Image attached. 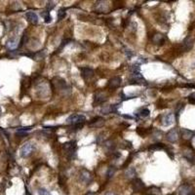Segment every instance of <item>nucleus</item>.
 I'll list each match as a JSON object with an SVG mask.
<instances>
[{
	"mask_svg": "<svg viewBox=\"0 0 195 195\" xmlns=\"http://www.w3.org/2000/svg\"><path fill=\"white\" fill-rule=\"evenodd\" d=\"M103 125H104V119L103 117H99V116L92 119L91 122L89 123V126L93 128H99V127H103Z\"/></svg>",
	"mask_w": 195,
	"mask_h": 195,
	"instance_id": "f8f14e48",
	"label": "nucleus"
},
{
	"mask_svg": "<svg viewBox=\"0 0 195 195\" xmlns=\"http://www.w3.org/2000/svg\"><path fill=\"white\" fill-rule=\"evenodd\" d=\"M125 53H126V55H127V57H129V58H132L133 57V52L131 51V50H126V51H125Z\"/></svg>",
	"mask_w": 195,
	"mask_h": 195,
	"instance_id": "f704fd0d",
	"label": "nucleus"
},
{
	"mask_svg": "<svg viewBox=\"0 0 195 195\" xmlns=\"http://www.w3.org/2000/svg\"><path fill=\"white\" fill-rule=\"evenodd\" d=\"M26 17L27 22H29L32 24H36L38 23V16L34 12H27L26 14Z\"/></svg>",
	"mask_w": 195,
	"mask_h": 195,
	"instance_id": "a211bd4d",
	"label": "nucleus"
},
{
	"mask_svg": "<svg viewBox=\"0 0 195 195\" xmlns=\"http://www.w3.org/2000/svg\"><path fill=\"white\" fill-rule=\"evenodd\" d=\"M81 75H82L83 79L88 80L94 76V70L90 67H83V68H81Z\"/></svg>",
	"mask_w": 195,
	"mask_h": 195,
	"instance_id": "4468645a",
	"label": "nucleus"
},
{
	"mask_svg": "<svg viewBox=\"0 0 195 195\" xmlns=\"http://www.w3.org/2000/svg\"><path fill=\"white\" fill-rule=\"evenodd\" d=\"M80 181L86 184H90V182H92L91 173L88 172L87 170H82V171L80 172Z\"/></svg>",
	"mask_w": 195,
	"mask_h": 195,
	"instance_id": "39448f33",
	"label": "nucleus"
},
{
	"mask_svg": "<svg viewBox=\"0 0 195 195\" xmlns=\"http://www.w3.org/2000/svg\"><path fill=\"white\" fill-rule=\"evenodd\" d=\"M45 57V52L44 51H40L38 53H34V60H41Z\"/></svg>",
	"mask_w": 195,
	"mask_h": 195,
	"instance_id": "c85d7f7f",
	"label": "nucleus"
},
{
	"mask_svg": "<svg viewBox=\"0 0 195 195\" xmlns=\"http://www.w3.org/2000/svg\"><path fill=\"white\" fill-rule=\"evenodd\" d=\"M182 135L183 139H190L193 137L194 133H193L192 131H189V130L183 129L182 131Z\"/></svg>",
	"mask_w": 195,
	"mask_h": 195,
	"instance_id": "5701e85b",
	"label": "nucleus"
},
{
	"mask_svg": "<svg viewBox=\"0 0 195 195\" xmlns=\"http://www.w3.org/2000/svg\"><path fill=\"white\" fill-rule=\"evenodd\" d=\"M18 46H19V41H18V38L16 37L10 38L6 43V47L9 50H15L16 48H18Z\"/></svg>",
	"mask_w": 195,
	"mask_h": 195,
	"instance_id": "6ab92c4d",
	"label": "nucleus"
},
{
	"mask_svg": "<svg viewBox=\"0 0 195 195\" xmlns=\"http://www.w3.org/2000/svg\"><path fill=\"white\" fill-rule=\"evenodd\" d=\"M27 40V35H26V34H23V38H22V40H21V42H20V44H19V47H23V45L26 44Z\"/></svg>",
	"mask_w": 195,
	"mask_h": 195,
	"instance_id": "2f4dec72",
	"label": "nucleus"
},
{
	"mask_svg": "<svg viewBox=\"0 0 195 195\" xmlns=\"http://www.w3.org/2000/svg\"><path fill=\"white\" fill-rule=\"evenodd\" d=\"M164 148H165V146L163 143H154L149 146V150H160V149H164Z\"/></svg>",
	"mask_w": 195,
	"mask_h": 195,
	"instance_id": "393cba45",
	"label": "nucleus"
},
{
	"mask_svg": "<svg viewBox=\"0 0 195 195\" xmlns=\"http://www.w3.org/2000/svg\"><path fill=\"white\" fill-rule=\"evenodd\" d=\"M189 195H195V192H191V193L189 194Z\"/></svg>",
	"mask_w": 195,
	"mask_h": 195,
	"instance_id": "58836bf2",
	"label": "nucleus"
},
{
	"mask_svg": "<svg viewBox=\"0 0 195 195\" xmlns=\"http://www.w3.org/2000/svg\"><path fill=\"white\" fill-rule=\"evenodd\" d=\"M55 6H56V3L53 2V1H49V2L47 3V5H46V8L48 9V11H49V10L54 9Z\"/></svg>",
	"mask_w": 195,
	"mask_h": 195,
	"instance_id": "7c9ffc66",
	"label": "nucleus"
},
{
	"mask_svg": "<svg viewBox=\"0 0 195 195\" xmlns=\"http://www.w3.org/2000/svg\"><path fill=\"white\" fill-rule=\"evenodd\" d=\"M66 16H67L66 9H64V8L60 9V11H59V13H58V19L60 20V21H62V20H63L64 18H66Z\"/></svg>",
	"mask_w": 195,
	"mask_h": 195,
	"instance_id": "cd10ccee",
	"label": "nucleus"
},
{
	"mask_svg": "<svg viewBox=\"0 0 195 195\" xmlns=\"http://www.w3.org/2000/svg\"><path fill=\"white\" fill-rule=\"evenodd\" d=\"M129 83L134 85H146V81L143 77L141 72H132L131 77L129 79Z\"/></svg>",
	"mask_w": 195,
	"mask_h": 195,
	"instance_id": "f257e3e1",
	"label": "nucleus"
},
{
	"mask_svg": "<svg viewBox=\"0 0 195 195\" xmlns=\"http://www.w3.org/2000/svg\"><path fill=\"white\" fill-rule=\"evenodd\" d=\"M41 15H42V17H43V18H44V20H45V23H49L50 22L52 21V18H51V16H50V12L45 11V12H42V13H41Z\"/></svg>",
	"mask_w": 195,
	"mask_h": 195,
	"instance_id": "bb28decb",
	"label": "nucleus"
},
{
	"mask_svg": "<svg viewBox=\"0 0 195 195\" xmlns=\"http://www.w3.org/2000/svg\"><path fill=\"white\" fill-rule=\"evenodd\" d=\"M85 120H86V117L84 115H81V114H73V115H71L67 120V122L68 124L72 125V126H75V125L84 124Z\"/></svg>",
	"mask_w": 195,
	"mask_h": 195,
	"instance_id": "20e7f679",
	"label": "nucleus"
},
{
	"mask_svg": "<svg viewBox=\"0 0 195 195\" xmlns=\"http://www.w3.org/2000/svg\"><path fill=\"white\" fill-rule=\"evenodd\" d=\"M162 125L163 126H171L172 124L175 122V115L173 113H168L166 115H164L162 117Z\"/></svg>",
	"mask_w": 195,
	"mask_h": 195,
	"instance_id": "9b49d317",
	"label": "nucleus"
},
{
	"mask_svg": "<svg viewBox=\"0 0 195 195\" xmlns=\"http://www.w3.org/2000/svg\"><path fill=\"white\" fill-rule=\"evenodd\" d=\"M107 99V95L103 93V92H99L97 93L96 95H95V103L94 104H99V103H104Z\"/></svg>",
	"mask_w": 195,
	"mask_h": 195,
	"instance_id": "f3484780",
	"label": "nucleus"
},
{
	"mask_svg": "<svg viewBox=\"0 0 195 195\" xmlns=\"http://www.w3.org/2000/svg\"><path fill=\"white\" fill-rule=\"evenodd\" d=\"M106 195H117L115 192H113V191H109V192H107Z\"/></svg>",
	"mask_w": 195,
	"mask_h": 195,
	"instance_id": "c9c22d12",
	"label": "nucleus"
},
{
	"mask_svg": "<svg viewBox=\"0 0 195 195\" xmlns=\"http://www.w3.org/2000/svg\"><path fill=\"white\" fill-rule=\"evenodd\" d=\"M63 149L67 152L68 157L70 158H74L76 156L75 154V150H76V142L74 141H70L68 143H66L63 144Z\"/></svg>",
	"mask_w": 195,
	"mask_h": 195,
	"instance_id": "f03ea898",
	"label": "nucleus"
},
{
	"mask_svg": "<svg viewBox=\"0 0 195 195\" xmlns=\"http://www.w3.org/2000/svg\"><path fill=\"white\" fill-rule=\"evenodd\" d=\"M53 84L55 85V87L57 88V90H61V91H63V90L67 89V85L66 83L63 79L62 78H55L53 80Z\"/></svg>",
	"mask_w": 195,
	"mask_h": 195,
	"instance_id": "9d476101",
	"label": "nucleus"
},
{
	"mask_svg": "<svg viewBox=\"0 0 195 195\" xmlns=\"http://www.w3.org/2000/svg\"><path fill=\"white\" fill-rule=\"evenodd\" d=\"M119 107V104H115V106H113V104H109V106H103L101 109V112L103 114H109L113 111H116V109Z\"/></svg>",
	"mask_w": 195,
	"mask_h": 195,
	"instance_id": "dca6fc26",
	"label": "nucleus"
},
{
	"mask_svg": "<svg viewBox=\"0 0 195 195\" xmlns=\"http://www.w3.org/2000/svg\"><path fill=\"white\" fill-rule=\"evenodd\" d=\"M38 194L39 195H48V192L45 188H39L38 189Z\"/></svg>",
	"mask_w": 195,
	"mask_h": 195,
	"instance_id": "473e14b6",
	"label": "nucleus"
},
{
	"mask_svg": "<svg viewBox=\"0 0 195 195\" xmlns=\"http://www.w3.org/2000/svg\"><path fill=\"white\" fill-rule=\"evenodd\" d=\"M0 114H1V107H0Z\"/></svg>",
	"mask_w": 195,
	"mask_h": 195,
	"instance_id": "ea45409f",
	"label": "nucleus"
},
{
	"mask_svg": "<svg viewBox=\"0 0 195 195\" xmlns=\"http://www.w3.org/2000/svg\"><path fill=\"white\" fill-rule=\"evenodd\" d=\"M136 114H137L139 117H141V118H146V117L149 116L150 111H149L147 108H142L141 110H139L138 113H136Z\"/></svg>",
	"mask_w": 195,
	"mask_h": 195,
	"instance_id": "412c9836",
	"label": "nucleus"
},
{
	"mask_svg": "<svg viewBox=\"0 0 195 195\" xmlns=\"http://www.w3.org/2000/svg\"><path fill=\"white\" fill-rule=\"evenodd\" d=\"M132 187L135 191H142V190H143L146 186H144V183L143 182L142 179L136 178V179H134L132 182Z\"/></svg>",
	"mask_w": 195,
	"mask_h": 195,
	"instance_id": "1a4fd4ad",
	"label": "nucleus"
},
{
	"mask_svg": "<svg viewBox=\"0 0 195 195\" xmlns=\"http://www.w3.org/2000/svg\"><path fill=\"white\" fill-rule=\"evenodd\" d=\"M115 171H116V169L115 167H113V166H110L108 168L107 170V177L108 179H111L113 176H114V174H115Z\"/></svg>",
	"mask_w": 195,
	"mask_h": 195,
	"instance_id": "a878e982",
	"label": "nucleus"
},
{
	"mask_svg": "<svg viewBox=\"0 0 195 195\" xmlns=\"http://www.w3.org/2000/svg\"><path fill=\"white\" fill-rule=\"evenodd\" d=\"M121 82H122L121 77H119V76H114V77H112V78L108 81L107 87H108L109 89H117V88L120 86V85H121Z\"/></svg>",
	"mask_w": 195,
	"mask_h": 195,
	"instance_id": "423d86ee",
	"label": "nucleus"
},
{
	"mask_svg": "<svg viewBox=\"0 0 195 195\" xmlns=\"http://www.w3.org/2000/svg\"><path fill=\"white\" fill-rule=\"evenodd\" d=\"M149 195H161V189L157 186H151L148 188Z\"/></svg>",
	"mask_w": 195,
	"mask_h": 195,
	"instance_id": "4be33fe9",
	"label": "nucleus"
},
{
	"mask_svg": "<svg viewBox=\"0 0 195 195\" xmlns=\"http://www.w3.org/2000/svg\"><path fill=\"white\" fill-rule=\"evenodd\" d=\"M183 157L186 158L189 163L191 164H195V153L193 152L192 149H186L183 151Z\"/></svg>",
	"mask_w": 195,
	"mask_h": 195,
	"instance_id": "ddd939ff",
	"label": "nucleus"
},
{
	"mask_svg": "<svg viewBox=\"0 0 195 195\" xmlns=\"http://www.w3.org/2000/svg\"><path fill=\"white\" fill-rule=\"evenodd\" d=\"M106 146H107V148L108 149V150H113L114 149V143L112 142V141H107V143H106Z\"/></svg>",
	"mask_w": 195,
	"mask_h": 195,
	"instance_id": "c756f323",
	"label": "nucleus"
},
{
	"mask_svg": "<svg viewBox=\"0 0 195 195\" xmlns=\"http://www.w3.org/2000/svg\"><path fill=\"white\" fill-rule=\"evenodd\" d=\"M124 117L125 118H129V119H132L133 117H131V116H128V115H124Z\"/></svg>",
	"mask_w": 195,
	"mask_h": 195,
	"instance_id": "e433bc0d",
	"label": "nucleus"
},
{
	"mask_svg": "<svg viewBox=\"0 0 195 195\" xmlns=\"http://www.w3.org/2000/svg\"><path fill=\"white\" fill-rule=\"evenodd\" d=\"M125 176H126L127 179H136V176H137V172L136 170H135L134 168H129L126 172H125Z\"/></svg>",
	"mask_w": 195,
	"mask_h": 195,
	"instance_id": "aec40b11",
	"label": "nucleus"
},
{
	"mask_svg": "<svg viewBox=\"0 0 195 195\" xmlns=\"http://www.w3.org/2000/svg\"><path fill=\"white\" fill-rule=\"evenodd\" d=\"M192 45H193V41H192V39L190 37H187L183 41V46H184V49H186V50H189L192 47Z\"/></svg>",
	"mask_w": 195,
	"mask_h": 195,
	"instance_id": "b1692460",
	"label": "nucleus"
},
{
	"mask_svg": "<svg viewBox=\"0 0 195 195\" xmlns=\"http://www.w3.org/2000/svg\"><path fill=\"white\" fill-rule=\"evenodd\" d=\"M179 137V133L177 129H172L167 133V139L170 143H176Z\"/></svg>",
	"mask_w": 195,
	"mask_h": 195,
	"instance_id": "6e6552de",
	"label": "nucleus"
},
{
	"mask_svg": "<svg viewBox=\"0 0 195 195\" xmlns=\"http://www.w3.org/2000/svg\"><path fill=\"white\" fill-rule=\"evenodd\" d=\"M33 149H34V146H33L32 143L27 142L24 144H23V146L21 147V149H20V154H21V156L23 158L28 157L29 155H31Z\"/></svg>",
	"mask_w": 195,
	"mask_h": 195,
	"instance_id": "7ed1b4c3",
	"label": "nucleus"
},
{
	"mask_svg": "<svg viewBox=\"0 0 195 195\" xmlns=\"http://www.w3.org/2000/svg\"><path fill=\"white\" fill-rule=\"evenodd\" d=\"M86 195H95V193L94 192H88Z\"/></svg>",
	"mask_w": 195,
	"mask_h": 195,
	"instance_id": "4c0bfd02",
	"label": "nucleus"
},
{
	"mask_svg": "<svg viewBox=\"0 0 195 195\" xmlns=\"http://www.w3.org/2000/svg\"><path fill=\"white\" fill-rule=\"evenodd\" d=\"M188 101H189V103H195V94H192V95L189 96Z\"/></svg>",
	"mask_w": 195,
	"mask_h": 195,
	"instance_id": "72a5a7b5",
	"label": "nucleus"
},
{
	"mask_svg": "<svg viewBox=\"0 0 195 195\" xmlns=\"http://www.w3.org/2000/svg\"><path fill=\"white\" fill-rule=\"evenodd\" d=\"M192 192V187L189 184H182L177 190V195H189Z\"/></svg>",
	"mask_w": 195,
	"mask_h": 195,
	"instance_id": "0eeeda50",
	"label": "nucleus"
},
{
	"mask_svg": "<svg viewBox=\"0 0 195 195\" xmlns=\"http://www.w3.org/2000/svg\"><path fill=\"white\" fill-rule=\"evenodd\" d=\"M165 41H166V36L163 35V34L156 33L152 37V42L156 45H163Z\"/></svg>",
	"mask_w": 195,
	"mask_h": 195,
	"instance_id": "2eb2a0df",
	"label": "nucleus"
}]
</instances>
